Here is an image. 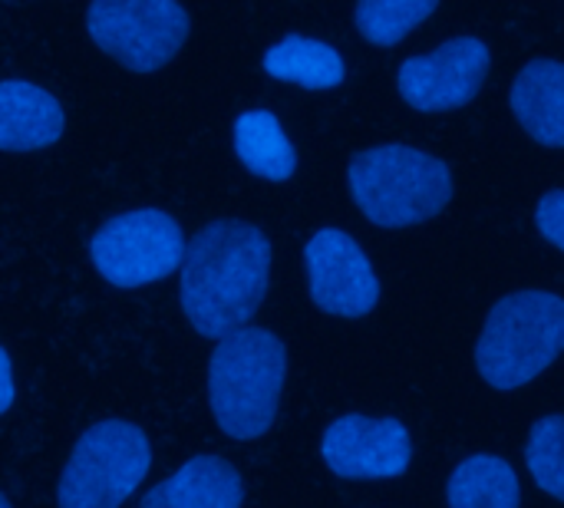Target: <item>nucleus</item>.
Returning a JSON list of instances; mask_svg holds the SVG:
<instances>
[{
    "mask_svg": "<svg viewBox=\"0 0 564 508\" xmlns=\"http://www.w3.org/2000/svg\"><path fill=\"white\" fill-rule=\"evenodd\" d=\"M0 508H10V502H7V499H3V496H0Z\"/></svg>",
    "mask_w": 564,
    "mask_h": 508,
    "instance_id": "obj_21",
    "label": "nucleus"
},
{
    "mask_svg": "<svg viewBox=\"0 0 564 508\" xmlns=\"http://www.w3.org/2000/svg\"><path fill=\"white\" fill-rule=\"evenodd\" d=\"M440 0H357V30L377 46H397Z\"/></svg>",
    "mask_w": 564,
    "mask_h": 508,
    "instance_id": "obj_17",
    "label": "nucleus"
},
{
    "mask_svg": "<svg viewBox=\"0 0 564 508\" xmlns=\"http://www.w3.org/2000/svg\"><path fill=\"white\" fill-rule=\"evenodd\" d=\"M288 350L264 327H238L218 337L208 360V403L231 440H258L274 426Z\"/></svg>",
    "mask_w": 564,
    "mask_h": 508,
    "instance_id": "obj_2",
    "label": "nucleus"
},
{
    "mask_svg": "<svg viewBox=\"0 0 564 508\" xmlns=\"http://www.w3.org/2000/svg\"><path fill=\"white\" fill-rule=\"evenodd\" d=\"M235 152L238 159L268 182H288L297 169V155L294 145L288 139V132L281 129L278 116L264 112V109H251L241 112L235 119Z\"/></svg>",
    "mask_w": 564,
    "mask_h": 508,
    "instance_id": "obj_14",
    "label": "nucleus"
},
{
    "mask_svg": "<svg viewBox=\"0 0 564 508\" xmlns=\"http://www.w3.org/2000/svg\"><path fill=\"white\" fill-rule=\"evenodd\" d=\"M311 298L337 317H364L380 301V281L364 248L340 228H321L304 248Z\"/></svg>",
    "mask_w": 564,
    "mask_h": 508,
    "instance_id": "obj_8",
    "label": "nucleus"
},
{
    "mask_svg": "<svg viewBox=\"0 0 564 508\" xmlns=\"http://www.w3.org/2000/svg\"><path fill=\"white\" fill-rule=\"evenodd\" d=\"M357 208L383 228H403L440 215L453 195L446 162L413 145H377L350 162Z\"/></svg>",
    "mask_w": 564,
    "mask_h": 508,
    "instance_id": "obj_3",
    "label": "nucleus"
},
{
    "mask_svg": "<svg viewBox=\"0 0 564 508\" xmlns=\"http://www.w3.org/2000/svg\"><path fill=\"white\" fill-rule=\"evenodd\" d=\"M489 73V46L479 36H456L433 53L410 56L400 66V93L413 109L443 112L466 106Z\"/></svg>",
    "mask_w": 564,
    "mask_h": 508,
    "instance_id": "obj_9",
    "label": "nucleus"
},
{
    "mask_svg": "<svg viewBox=\"0 0 564 508\" xmlns=\"http://www.w3.org/2000/svg\"><path fill=\"white\" fill-rule=\"evenodd\" d=\"M13 397H17V387H13V367H10L7 350L0 347V417L13 407Z\"/></svg>",
    "mask_w": 564,
    "mask_h": 508,
    "instance_id": "obj_20",
    "label": "nucleus"
},
{
    "mask_svg": "<svg viewBox=\"0 0 564 508\" xmlns=\"http://www.w3.org/2000/svg\"><path fill=\"white\" fill-rule=\"evenodd\" d=\"M535 225L542 231V238H549L555 248L564 251V188L562 192H552L539 202L535 208Z\"/></svg>",
    "mask_w": 564,
    "mask_h": 508,
    "instance_id": "obj_19",
    "label": "nucleus"
},
{
    "mask_svg": "<svg viewBox=\"0 0 564 508\" xmlns=\"http://www.w3.org/2000/svg\"><path fill=\"white\" fill-rule=\"evenodd\" d=\"M241 499L245 483L238 469L218 456H198L159 483L142 508H241Z\"/></svg>",
    "mask_w": 564,
    "mask_h": 508,
    "instance_id": "obj_12",
    "label": "nucleus"
},
{
    "mask_svg": "<svg viewBox=\"0 0 564 508\" xmlns=\"http://www.w3.org/2000/svg\"><path fill=\"white\" fill-rule=\"evenodd\" d=\"M86 30L126 69L152 73L182 50L188 13L178 0H93Z\"/></svg>",
    "mask_w": 564,
    "mask_h": 508,
    "instance_id": "obj_6",
    "label": "nucleus"
},
{
    "mask_svg": "<svg viewBox=\"0 0 564 508\" xmlns=\"http://www.w3.org/2000/svg\"><path fill=\"white\" fill-rule=\"evenodd\" d=\"M271 241L248 221H212L178 264V304L202 337L245 327L268 298Z\"/></svg>",
    "mask_w": 564,
    "mask_h": 508,
    "instance_id": "obj_1",
    "label": "nucleus"
},
{
    "mask_svg": "<svg viewBox=\"0 0 564 508\" xmlns=\"http://www.w3.org/2000/svg\"><path fill=\"white\" fill-rule=\"evenodd\" d=\"M66 116L59 99L26 79L0 83V149L33 152L46 149L63 136Z\"/></svg>",
    "mask_w": 564,
    "mask_h": 508,
    "instance_id": "obj_11",
    "label": "nucleus"
},
{
    "mask_svg": "<svg viewBox=\"0 0 564 508\" xmlns=\"http://www.w3.org/2000/svg\"><path fill=\"white\" fill-rule=\"evenodd\" d=\"M529 469L535 483L564 502V417H549L535 423L529 436Z\"/></svg>",
    "mask_w": 564,
    "mask_h": 508,
    "instance_id": "obj_18",
    "label": "nucleus"
},
{
    "mask_svg": "<svg viewBox=\"0 0 564 508\" xmlns=\"http://www.w3.org/2000/svg\"><path fill=\"white\" fill-rule=\"evenodd\" d=\"M449 508H519V476L499 456H469L449 479Z\"/></svg>",
    "mask_w": 564,
    "mask_h": 508,
    "instance_id": "obj_16",
    "label": "nucleus"
},
{
    "mask_svg": "<svg viewBox=\"0 0 564 508\" xmlns=\"http://www.w3.org/2000/svg\"><path fill=\"white\" fill-rule=\"evenodd\" d=\"M264 69L274 79L297 83L307 89H334L344 83V56L314 36H284L264 53Z\"/></svg>",
    "mask_w": 564,
    "mask_h": 508,
    "instance_id": "obj_15",
    "label": "nucleus"
},
{
    "mask_svg": "<svg viewBox=\"0 0 564 508\" xmlns=\"http://www.w3.org/2000/svg\"><path fill=\"white\" fill-rule=\"evenodd\" d=\"M152 466L149 440L126 420H99L86 426L63 466L56 506L122 508L142 486Z\"/></svg>",
    "mask_w": 564,
    "mask_h": 508,
    "instance_id": "obj_5",
    "label": "nucleus"
},
{
    "mask_svg": "<svg viewBox=\"0 0 564 508\" xmlns=\"http://www.w3.org/2000/svg\"><path fill=\"white\" fill-rule=\"evenodd\" d=\"M512 109L535 142L564 145V63H529L512 83Z\"/></svg>",
    "mask_w": 564,
    "mask_h": 508,
    "instance_id": "obj_13",
    "label": "nucleus"
},
{
    "mask_svg": "<svg viewBox=\"0 0 564 508\" xmlns=\"http://www.w3.org/2000/svg\"><path fill=\"white\" fill-rule=\"evenodd\" d=\"M321 456L344 479H393L413 460L410 433L400 420L347 413L324 430Z\"/></svg>",
    "mask_w": 564,
    "mask_h": 508,
    "instance_id": "obj_10",
    "label": "nucleus"
},
{
    "mask_svg": "<svg viewBox=\"0 0 564 508\" xmlns=\"http://www.w3.org/2000/svg\"><path fill=\"white\" fill-rule=\"evenodd\" d=\"M96 271L116 288H145L169 278L185 258L178 221L159 208H135L109 218L89 241Z\"/></svg>",
    "mask_w": 564,
    "mask_h": 508,
    "instance_id": "obj_7",
    "label": "nucleus"
},
{
    "mask_svg": "<svg viewBox=\"0 0 564 508\" xmlns=\"http://www.w3.org/2000/svg\"><path fill=\"white\" fill-rule=\"evenodd\" d=\"M564 354V301L552 291H519L499 301L479 337V374L516 390Z\"/></svg>",
    "mask_w": 564,
    "mask_h": 508,
    "instance_id": "obj_4",
    "label": "nucleus"
}]
</instances>
